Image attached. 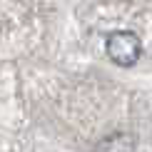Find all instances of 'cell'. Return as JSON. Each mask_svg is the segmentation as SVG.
Here are the masks:
<instances>
[{"label": "cell", "instance_id": "cell-1", "mask_svg": "<svg viewBox=\"0 0 152 152\" xmlns=\"http://www.w3.org/2000/svg\"><path fill=\"white\" fill-rule=\"evenodd\" d=\"M105 53L115 65L132 67L142 55V42L132 30H115L105 40Z\"/></svg>", "mask_w": 152, "mask_h": 152}]
</instances>
